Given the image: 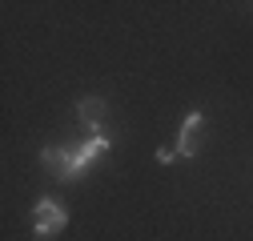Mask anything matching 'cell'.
Returning a JSON list of instances; mask_svg holds the SVG:
<instances>
[{
	"label": "cell",
	"mask_w": 253,
	"mask_h": 241,
	"mask_svg": "<svg viewBox=\"0 0 253 241\" xmlns=\"http://www.w3.org/2000/svg\"><path fill=\"white\" fill-rule=\"evenodd\" d=\"M65 225H69V213H65V205L56 197H41L33 205V233L37 237H56Z\"/></svg>",
	"instance_id": "obj_1"
},
{
	"label": "cell",
	"mask_w": 253,
	"mask_h": 241,
	"mask_svg": "<svg viewBox=\"0 0 253 241\" xmlns=\"http://www.w3.org/2000/svg\"><path fill=\"white\" fill-rule=\"evenodd\" d=\"M201 125H205V113L201 109H193V113L181 120V133H177V153L181 157H197L201 153V137H197Z\"/></svg>",
	"instance_id": "obj_2"
},
{
	"label": "cell",
	"mask_w": 253,
	"mask_h": 241,
	"mask_svg": "<svg viewBox=\"0 0 253 241\" xmlns=\"http://www.w3.org/2000/svg\"><path fill=\"white\" fill-rule=\"evenodd\" d=\"M105 113H109L105 97H81V101H77V117H81V125H84L88 133H97V129H101Z\"/></svg>",
	"instance_id": "obj_3"
},
{
	"label": "cell",
	"mask_w": 253,
	"mask_h": 241,
	"mask_svg": "<svg viewBox=\"0 0 253 241\" xmlns=\"http://www.w3.org/2000/svg\"><path fill=\"white\" fill-rule=\"evenodd\" d=\"M41 161H44V169L52 173V177H60V181H69V169H73V149H65V145H48V149H41Z\"/></svg>",
	"instance_id": "obj_4"
},
{
	"label": "cell",
	"mask_w": 253,
	"mask_h": 241,
	"mask_svg": "<svg viewBox=\"0 0 253 241\" xmlns=\"http://www.w3.org/2000/svg\"><path fill=\"white\" fill-rule=\"evenodd\" d=\"M173 157H177V149H157V161L161 165H173Z\"/></svg>",
	"instance_id": "obj_5"
},
{
	"label": "cell",
	"mask_w": 253,
	"mask_h": 241,
	"mask_svg": "<svg viewBox=\"0 0 253 241\" xmlns=\"http://www.w3.org/2000/svg\"><path fill=\"white\" fill-rule=\"evenodd\" d=\"M37 241H52V237H37Z\"/></svg>",
	"instance_id": "obj_6"
}]
</instances>
